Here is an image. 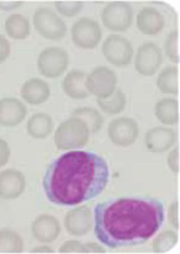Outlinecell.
I'll use <instances>...</instances> for the list:
<instances>
[{
    "instance_id": "cell-1",
    "label": "cell",
    "mask_w": 180,
    "mask_h": 254,
    "mask_svg": "<svg viewBox=\"0 0 180 254\" xmlns=\"http://www.w3.org/2000/svg\"><path fill=\"white\" fill-rule=\"evenodd\" d=\"M165 220L162 201L152 197H112L96 204L94 233L110 249L140 245L160 229Z\"/></svg>"
},
{
    "instance_id": "cell-2",
    "label": "cell",
    "mask_w": 180,
    "mask_h": 254,
    "mask_svg": "<svg viewBox=\"0 0 180 254\" xmlns=\"http://www.w3.org/2000/svg\"><path fill=\"white\" fill-rule=\"evenodd\" d=\"M110 182V168L103 157L91 150L69 151L48 166L43 179L47 199L73 206L94 199Z\"/></svg>"
},
{
    "instance_id": "cell-3",
    "label": "cell",
    "mask_w": 180,
    "mask_h": 254,
    "mask_svg": "<svg viewBox=\"0 0 180 254\" xmlns=\"http://www.w3.org/2000/svg\"><path fill=\"white\" fill-rule=\"evenodd\" d=\"M87 140V128L78 119H69L60 126L55 135V142L60 149L81 147Z\"/></svg>"
},
{
    "instance_id": "cell-4",
    "label": "cell",
    "mask_w": 180,
    "mask_h": 254,
    "mask_svg": "<svg viewBox=\"0 0 180 254\" xmlns=\"http://www.w3.org/2000/svg\"><path fill=\"white\" fill-rule=\"evenodd\" d=\"M34 24L38 32L48 39L59 41L66 34V26L62 19L48 8H41L36 10L34 15Z\"/></svg>"
},
{
    "instance_id": "cell-5",
    "label": "cell",
    "mask_w": 180,
    "mask_h": 254,
    "mask_svg": "<svg viewBox=\"0 0 180 254\" xmlns=\"http://www.w3.org/2000/svg\"><path fill=\"white\" fill-rule=\"evenodd\" d=\"M67 53L60 48H47L39 55L38 68L44 76L57 77L67 67Z\"/></svg>"
},
{
    "instance_id": "cell-6",
    "label": "cell",
    "mask_w": 180,
    "mask_h": 254,
    "mask_svg": "<svg viewBox=\"0 0 180 254\" xmlns=\"http://www.w3.org/2000/svg\"><path fill=\"white\" fill-rule=\"evenodd\" d=\"M103 53L109 62L123 66L132 58V48L123 37L110 36L103 45Z\"/></svg>"
},
{
    "instance_id": "cell-7",
    "label": "cell",
    "mask_w": 180,
    "mask_h": 254,
    "mask_svg": "<svg viewBox=\"0 0 180 254\" xmlns=\"http://www.w3.org/2000/svg\"><path fill=\"white\" fill-rule=\"evenodd\" d=\"M74 43L82 48H93L101 38V29L98 24L89 18L77 21L72 28Z\"/></svg>"
},
{
    "instance_id": "cell-8",
    "label": "cell",
    "mask_w": 180,
    "mask_h": 254,
    "mask_svg": "<svg viewBox=\"0 0 180 254\" xmlns=\"http://www.w3.org/2000/svg\"><path fill=\"white\" fill-rule=\"evenodd\" d=\"M132 10L129 5L114 2L108 6L103 12L104 25L111 30H125L131 24Z\"/></svg>"
},
{
    "instance_id": "cell-9",
    "label": "cell",
    "mask_w": 180,
    "mask_h": 254,
    "mask_svg": "<svg viewBox=\"0 0 180 254\" xmlns=\"http://www.w3.org/2000/svg\"><path fill=\"white\" fill-rule=\"evenodd\" d=\"M161 63V54L159 48L155 44H147L140 48L138 58H137V66L138 71L143 75H152L157 71Z\"/></svg>"
},
{
    "instance_id": "cell-10",
    "label": "cell",
    "mask_w": 180,
    "mask_h": 254,
    "mask_svg": "<svg viewBox=\"0 0 180 254\" xmlns=\"http://www.w3.org/2000/svg\"><path fill=\"white\" fill-rule=\"evenodd\" d=\"M25 188L23 174L16 170H6L0 174V197L12 199L18 197Z\"/></svg>"
},
{
    "instance_id": "cell-11",
    "label": "cell",
    "mask_w": 180,
    "mask_h": 254,
    "mask_svg": "<svg viewBox=\"0 0 180 254\" xmlns=\"http://www.w3.org/2000/svg\"><path fill=\"white\" fill-rule=\"evenodd\" d=\"M26 108L16 99L0 100V124L16 126L24 120Z\"/></svg>"
},
{
    "instance_id": "cell-12",
    "label": "cell",
    "mask_w": 180,
    "mask_h": 254,
    "mask_svg": "<svg viewBox=\"0 0 180 254\" xmlns=\"http://www.w3.org/2000/svg\"><path fill=\"white\" fill-rule=\"evenodd\" d=\"M33 233L35 238L41 242H51L59 235L60 224L53 216L43 215L34 222Z\"/></svg>"
},
{
    "instance_id": "cell-13",
    "label": "cell",
    "mask_w": 180,
    "mask_h": 254,
    "mask_svg": "<svg viewBox=\"0 0 180 254\" xmlns=\"http://www.w3.org/2000/svg\"><path fill=\"white\" fill-rule=\"evenodd\" d=\"M23 98L32 104H41L45 102L50 95V87L39 78H32L27 81L21 89Z\"/></svg>"
},
{
    "instance_id": "cell-14",
    "label": "cell",
    "mask_w": 180,
    "mask_h": 254,
    "mask_svg": "<svg viewBox=\"0 0 180 254\" xmlns=\"http://www.w3.org/2000/svg\"><path fill=\"white\" fill-rule=\"evenodd\" d=\"M66 229L71 234L82 235L90 227V213L86 206L71 211L66 216Z\"/></svg>"
},
{
    "instance_id": "cell-15",
    "label": "cell",
    "mask_w": 180,
    "mask_h": 254,
    "mask_svg": "<svg viewBox=\"0 0 180 254\" xmlns=\"http://www.w3.org/2000/svg\"><path fill=\"white\" fill-rule=\"evenodd\" d=\"M126 119L125 118H121L120 120L113 121L111 126H110V137H111L112 141L117 144H121V146H128V144L132 143L135 139H137L138 134V127L131 128L129 130H124Z\"/></svg>"
},
{
    "instance_id": "cell-16",
    "label": "cell",
    "mask_w": 180,
    "mask_h": 254,
    "mask_svg": "<svg viewBox=\"0 0 180 254\" xmlns=\"http://www.w3.org/2000/svg\"><path fill=\"white\" fill-rule=\"evenodd\" d=\"M138 26L144 34H157L164 27V18L156 10L146 8L138 17Z\"/></svg>"
},
{
    "instance_id": "cell-17",
    "label": "cell",
    "mask_w": 180,
    "mask_h": 254,
    "mask_svg": "<svg viewBox=\"0 0 180 254\" xmlns=\"http://www.w3.org/2000/svg\"><path fill=\"white\" fill-rule=\"evenodd\" d=\"M84 73L74 71L65 77L63 82V89L65 92L74 99H82L87 96V92L84 87Z\"/></svg>"
},
{
    "instance_id": "cell-18",
    "label": "cell",
    "mask_w": 180,
    "mask_h": 254,
    "mask_svg": "<svg viewBox=\"0 0 180 254\" xmlns=\"http://www.w3.org/2000/svg\"><path fill=\"white\" fill-rule=\"evenodd\" d=\"M52 119L50 116L44 115V113H38L32 117V119L29 120L27 130L30 135H33L34 138H45L46 135L50 134L52 131Z\"/></svg>"
},
{
    "instance_id": "cell-19",
    "label": "cell",
    "mask_w": 180,
    "mask_h": 254,
    "mask_svg": "<svg viewBox=\"0 0 180 254\" xmlns=\"http://www.w3.org/2000/svg\"><path fill=\"white\" fill-rule=\"evenodd\" d=\"M6 30L7 34L15 39H24L30 32L27 19L20 15H11L8 17Z\"/></svg>"
},
{
    "instance_id": "cell-20",
    "label": "cell",
    "mask_w": 180,
    "mask_h": 254,
    "mask_svg": "<svg viewBox=\"0 0 180 254\" xmlns=\"http://www.w3.org/2000/svg\"><path fill=\"white\" fill-rule=\"evenodd\" d=\"M23 251V240L18 234L9 230L0 231V252Z\"/></svg>"
},
{
    "instance_id": "cell-21",
    "label": "cell",
    "mask_w": 180,
    "mask_h": 254,
    "mask_svg": "<svg viewBox=\"0 0 180 254\" xmlns=\"http://www.w3.org/2000/svg\"><path fill=\"white\" fill-rule=\"evenodd\" d=\"M174 108H177V101L170 99L162 100L157 104V117L165 124H176L178 121V115L177 110H171Z\"/></svg>"
},
{
    "instance_id": "cell-22",
    "label": "cell",
    "mask_w": 180,
    "mask_h": 254,
    "mask_svg": "<svg viewBox=\"0 0 180 254\" xmlns=\"http://www.w3.org/2000/svg\"><path fill=\"white\" fill-rule=\"evenodd\" d=\"M175 141V133L171 130H168L164 138H158L155 131L151 130L147 135V147L152 151H164L170 147Z\"/></svg>"
},
{
    "instance_id": "cell-23",
    "label": "cell",
    "mask_w": 180,
    "mask_h": 254,
    "mask_svg": "<svg viewBox=\"0 0 180 254\" xmlns=\"http://www.w3.org/2000/svg\"><path fill=\"white\" fill-rule=\"evenodd\" d=\"M177 67L165 69L160 74L159 78H158V86H159V89L166 92V93L177 94Z\"/></svg>"
},
{
    "instance_id": "cell-24",
    "label": "cell",
    "mask_w": 180,
    "mask_h": 254,
    "mask_svg": "<svg viewBox=\"0 0 180 254\" xmlns=\"http://www.w3.org/2000/svg\"><path fill=\"white\" fill-rule=\"evenodd\" d=\"M177 242V234L175 232H165V233L160 234L159 238L153 242L152 248L156 249L158 245H160V248H158L156 251L161 252V251H167L174 247V245Z\"/></svg>"
},
{
    "instance_id": "cell-25",
    "label": "cell",
    "mask_w": 180,
    "mask_h": 254,
    "mask_svg": "<svg viewBox=\"0 0 180 254\" xmlns=\"http://www.w3.org/2000/svg\"><path fill=\"white\" fill-rule=\"evenodd\" d=\"M178 33L174 32L173 34H170L168 36V39H167L166 43V51L167 54H168L169 59L171 61H174L175 63H178Z\"/></svg>"
},
{
    "instance_id": "cell-26",
    "label": "cell",
    "mask_w": 180,
    "mask_h": 254,
    "mask_svg": "<svg viewBox=\"0 0 180 254\" xmlns=\"http://www.w3.org/2000/svg\"><path fill=\"white\" fill-rule=\"evenodd\" d=\"M56 7L59 8V10L62 12L65 16H73L78 12V10L82 8L81 3L75 2H57Z\"/></svg>"
},
{
    "instance_id": "cell-27",
    "label": "cell",
    "mask_w": 180,
    "mask_h": 254,
    "mask_svg": "<svg viewBox=\"0 0 180 254\" xmlns=\"http://www.w3.org/2000/svg\"><path fill=\"white\" fill-rule=\"evenodd\" d=\"M10 53V45L3 36H0V63L3 62Z\"/></svg>"
},
{
    "instance_id": "cell-28",
    "label": "cell",
    "mask_w": 180,
    "mask_h": 254,
    "mask_svg": "<svg viewBox=\"0 0 180 254\" xmlns=\"http://www.w3.org/2000/svg\"><path fill=\"white\" fill-rule=\"evenodd\" d=\"M60 252H71V251H83V247L80 242L76 241H68L62 248L60 249Z\"/></svg>"
},
{
    "instance_id": "cell-29",
    "label": "cell",
    "mask_w": 180,
    "mask_h": 254,
    "mask_svg": "<svg viewBox=\"0 0 180 254\" xmlns=\"http://www.w3.org/2000/svg\"><path fill=\"white\" fill-rule=\"evenodd\" d=\"M9 157V149H8L7 143L2 140H0V166H3Z\"/></svg>"
},
{
    "instance_id": "cell-30",
    "label": "cell",
    "mask_w": 180,
    "mask_h": 254,
    "mask_svg": "<svg viewBox=\"0 0 180 254\" xmlns=\"http://www.w3.org/2000/svg\"><path fill=\"white\" fill-rule=\"evenodd\" d=\"M178 218H177V201L171 205L169 208V222L171 224H174V226L177 229L178 227Z\"/></svg>"
},
{
    "instance_id": "cell-31",
    "label": "cell",
    "mask_w": 180,
    "mask_h": 254,
    "mask_svg": "<svg viewBox=\"0 0 180 254\" xmlns=\"http://www.w3.org/2000/svg\"><path fill=\"white\" fill-rule=\"evenodd\" d=\"M168 163H169V167L173 169L175 173H177L178 172V149H175L173 154L170 155Z\"/></svg>"
},
{
    "instance_id": "cell-32",
    "label": "cell",
    "mask_w": 180,
    "mask_h": 254,
    "mask_svg": "<svg viewBox=\"0 0 180 254\" xmlns=\"http://www.w3.org/2000/svg\"><path fill=\"white\" fill-rule=\"evenodd\" d=\"M34 252H52V249L47 248V247H43V248H36L33 250Z\"/></svg>"
}]
</instances>
